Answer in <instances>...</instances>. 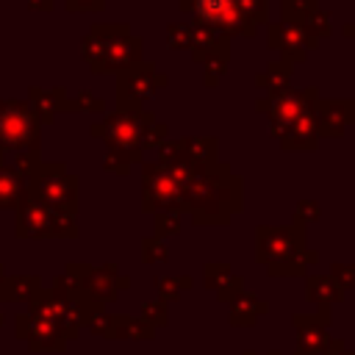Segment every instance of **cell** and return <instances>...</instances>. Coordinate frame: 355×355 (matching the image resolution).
<instances>
[{"label":"cell","instance_id":"obj_1","mask_svg":"<svg viewBox=\"0 0 355 355\" xmlns=\"http://www.w3.org/2000/svg\"><path fill=\"white\" fill-rule=\"evenodd\" d=\"M183 158V155H180ZM241 208V178L227 161L194 164L183 158L180 214H191L194 225H227Z\"/></svg>","mask_w":355,"mask_h":355},{"label":"cell","instance_id":"obj_2","mask_svg":"<svg viewBox=\"0 0 355 355\" xmlns=\"http://www.w3.org/2000/svg\"><path fill=\"white\" fill-rule=\"evenodd\" d=\"M255 258L275 277L308 275V266L319 261V252L305 244V225H258Z\"/></svg>","mask_w":355,"mask_h":355},{"label":"cell","instance_id":"obj_3","mask_svg":"<svg viewBox=\"0 0 355 355\" xmlns=\"http://www.w3.org/2000/svg\"><path fill=\"white\" fill-rule=\"evenodd\" d=\"M141 36H136L125 22L92 25L80 42V53L92 72H125L141 61Z\"/></svg>","mask_w":355,"mask_h":355},{"label":"cell","instance_id":"obj_4","mask_svg":"<svg viewBox=\"0 0 355 355\" xmlns=\"http://www.w3.org/2000/svg\"><path fill=\"white\" fill-rule=\"evenodd\" d=\"M153 119L155 116L150 111H144L141 105H116V111H111L103 119L92 122L89 133L103 139L108 144V150H122L133 161H144L141 136H144V130H147V125Z\"/></svg>","mask_w":355,"mask_h":355},{"label":"cell","instance_id":"obj_5","mask_svg":"<svg viewBox=\"0 0 355 355\" xmlns=\"http://www.w3.org/2000/svg\"><path fill=\"white\" fill-rule=\"evenodd\" d=\"M28 200L44 202L50 208H61L75 214L78 211V178L67 172L64 161H42L28 178Z\"/></svg>","mask_w":355,"mask_h":355},{"label":"cell","instance_id":"obj_6","mask_svg":"<svg viewBox=\"0 0 355 355\" xmlns=\"http://www.w3.org/2000/svg\"><path fill=\"white\" fill-rule=\"evenodd\" d=\"M19 239H72L78 236V222L75 214L61 211V208H50L44 202L36 200H22L17 205V225H14Z\"/></svg>","mask_w":355,"mask_h":355},{"label":"cell","instance_id":"obj_7","mask_svg":"<svg viewBox=\"0 0 355 355\" xmlns=\"http://www.w3.org/2000/svg\"><path fill=\"white\" fill-rule=\"evenodd\" d=\"M42 125L28 100L0 97V150H31L39 147Z\"/></svg>","mask_w":355,"mask_h":355},{"label":"cell","instance_id":"obj_8","mask_svg":"<svg viewBox=\"0 0 355 355\" xmlns=\"http://www.w3.org/2000/svg\"><path fill=\"white\" fill-rule=\"evenodd\" d=\"M180 8L194 11V25L214 28L225 36H233V33L255 36L258 31V25L250 22V17L239 8L236 0H180Z\"/></svg>","mask_w":355,"mask_h":355},{"label":"cell","instance_id":"obj_9","mask_svg":"<svg viewBox=\"0 0 355 355\" xmlns=\"http://www.w3.org/2000/svg\"><path fill=\"white\" fill-rule=\"evenodd\" d=\"M319 97V89L316 86H300V89H283V92H275V94H261L255 97V108L258 111H266L269 114V125H272V133L280 136L286 130V125L300 116L302 111H308L313 105V100Z\"/></svg>","mask_w":355,"mask_h":355},{"label":"cell","instance_id":"obj_10","mask_svg":"<svg viewBox=\"0 0 355 355\" xmlns=\"http://www.w3.org/2000/svg\"><path fill=\"white\" fill-rule=\"evenodd\" d=\"M166 83H169V75L141 58L139 64L116 75V105H141L147 97H153L158 86H166Z\"/></svg>","mask_w":355,"mask_h":355},{"label":"cell","instance_id":"obj_11","mask_svg":"<svg viewBox=\"0 0 355 355\" xmlns=\"http://www.w3.org/2000/svg\"><path fill=\"white\" fill-rule=\"evenodd\" d=\"M128 275H122L116 269V263H103V266H89L83 272V280H80V294L94 302V305H105L111 300H116V294L122 288H128Z\"/></svg>","mask_w":355,"mask_h":355},{"label":"cell","instance_id":"obj_12","mask_svg":"<svg viewBox=\"0 0 355 355\" xmlns=\"http://www.w3.org/2000/svg\"><path fill=\"white\" fill-rule=\"evenodd\" d=\"M291 322L297 327V349L291 355H322L330 341V308H319L316 313H294Z\"/></svg>","mask_w":355,"mask_h":355},{"label":"cell","instance_id":"obj_13","mask_svg":"<svg viewBox=\"0 0 355 355\" xmlns=\"http://www.w3.org/2000/svg\"><path fill=\"white\" fill-rule=\"evenodd\" d=\"M266 36H269V47L283 50V58L297 64L308 55V50L316 47V39L305 33V28L294 25V22H269L266 25Z\"/></svg>","mask_w":355,"mask_h":355},{"label":"cell","instance_id":"obj_14","mask_svg":"<svg viewBox=\"0 0 355 355\" xmlns=\"http://www.w3.org/2000/svg\"><path fill=\"white\" fill-rule=\"evenodd\" d=\"M17 336L25 338L31 349H44V352L64 349V344H67L61 330L50 319L36 316V313H19L17 316Z\"/></svg>","mask_w":355,"mask_h":355},{"label":"cell","instance_id":"obj_15","mask_svg":"<svg viewBox=\"0 0 355 355\" xmlns=\"http://www.w3.org/2000/svg\"><path fill=\"white\" fill-rule=\"evenodd\" d=\"M313 122L319 136H344V128L352 122L347 97H316L313 100Z\"/></svg>","mask_w":355,"mask_h":355},{"label":"cell","instance_id":"obj_16","mask_svg":"<svg viewBox=\"0 0 355 355\" xmlns=\"http://www.w3.org/2000/svg\"><path fill=\"white\" fill-rule=\"evenodd\" d=\"M277 139H280L283 150H316L319 133H316V122H313V105L308 111H302L300 116H294Z\"/></svg>","mask_w":355,"mask_h":355},{"label":"cell","instance_id":"obj_17","mask_svg":"<svg viewBox=\"0 0 355 355\" xmlns=\"http://www.w3.org/2000/svg\"><path fill=\"white\" fill-rule=\"evenodd\" d=\"M64 100H67V89L64 86H53V89L31 86L28 89V105L33 108L39 125H50L55 119V114L64 111Z\"/></svg>","mask_w":355,"mask_h":355},{"label":"cell","instance_id":"obj_18","mask_svg":"<svg viewBox=\"0 0 355 355\" xmlns=\"http://www.w3.org/2000/svg\"><path fill=\"white\" fill-rule=\"evenodd\" d=\"M227 305H230V316L227 319H230L233 327H252L258 322V316H263L269 311V302L261 300L252 291H239Z\"/></svg>","mask_w":355,"mask_h":355},{"label":"cell","instance_id":"obj_19","mask_svg":"<svg viewBox=\"0 0 355 355\" xmlns=\"http://www.w3.org/2000/svg\"><path fill=\"white\" fill-rule=\"evenodd\" d=\"M178 150L183 158H189L194 164L219 161V141L214 136H183V139H178Z\"/></svg>","mask_w":355,"mask_h":355},{"label":"cell","instance_id":"obj_20","mask_svg":"<svg viewBox=\"0 0 355 355\" xmlns=\"http://www.w3.org/2000/svg\"><path fill=\"white\" fill-rule=\"evenodd\" d=\"M291 75H294V64L286 58H277V61H269L266 69H261L255 75V86L263 89V94H275V92L288 89Z\"/></svg>","mask_w":355,"mask_h":355},{"label":"cell","instance_id":"obj_21","mask_svg":"<svg viewBox=\"0 0 355 355\" xmlns=\"http://www.w3.org/2000/svg\"><path fill=\"white\" fill-rule=\"evenodd\" d=\"M28 197V180L14 166H0V208H17Z\"/></svg>","mask_w":355,"mask_h":355},{"label":"cell","instance_id":"obj_22","mask_svg":"<svg viewBox=\"0 0 355 355\" xmlns=\"http://www.w3.org/2000/svg\"><path fill=\"white\" fill-rule=\"evenodd\" d=\"M305 297L316 302L319 308H330L333 302H341L344 294L333 286L327 275H305Z\"/></svg>","mask_w":355,"mask_h":355},{"label":"cell","instance_id":"obj_23","mask_svg":"<svg viewBox=\"0 0 355 355\" xmlns=\"http://www.w3.org/2000/svg\"><path fill=\"white\" fill-rule=\"evenodd\" d=\"M227 61H230V36H225V39L200 61V67H202V83H205V86H214V83L225 75Z\"/></svg>","mask_w":355,"mask_h":355},{"label":"cell","instance_id":"obj_24","mask_svg":"<svg viewBox=\"0 0 355 355\" xmlns=\"http://www.w3.org/2000/svg\"><path fill=\"white\" fill-rule=\"evenodd\" d=\"M42 291V283L36 275H14L0 280V297L3 300H33Z\"/></svg>","mask_w":355,"mask_h":355},{"label":"cell","instance_id":"obj_25","mask_svg":"<svg viewBox=\"0 0 355 355\" xmlns=\"http://www.w3.org/2000/svg\"><path fill=\"white\" fill-rule=\"evenodd\" d=\"M155 330L150 324H144L141 319H133V316H114V338H133V341H147L153 338Z\"/></svg>","mask_w":355,"mask_h":355},{"label":"cell","instance_id":"obj_26","mask_svg":"<svg viewBox=\"0 0 355 355\" xmlns=\"http://www.w3.org/2000/svg\"><path fill=\"white\" fill-rule=\"evenodd\" d=\"M191 286H194L191 275H180V277H175V275H161V277H155V291H158V300H164V302L180 300V294H183L186 288H191Z\"/></svg>","mask_w":355,"mask_h":355},{"label":"cell","instance_id":"obj_27","mask_svg":"<svg viewBox=\"0 0 355 355\" xmlns=\"http://www.w3.org/2000/svg\"><path fill=\"white\" fill-rule=\"evenodd\" d=\"M300 28H305V33H308V36H313V39L319 42L322 36H327V33H330V14H327L322 6H313V8L302 17Z\"/></svg>","mask_w":355,"mask_h":355},{"label":"cell","instance_id":"obj_28","mask_svg":"<svg viewBox=\"0 0 355 355\" xmlns=\"http://www.w3.org/2000/svg\"><path fill=\"white\" fill-rule=\"evenodd\" d=\"M230 277H233V269H230L227 261H211V263L202 266V283H205V288H211L214 294H216Z\"/></svg>","mask_w":355,"mask_h":355},{"label":"cell","instance_id":"obj_29","mask_svg":"<svg viewBox=\"0 0 355 355\" xmlns=\"http://www.w3.org/2000/svg\"><path fill=\"white\" fill-rule=\"evenodd\" d=\"M64 111H105V103H103V97L92 94L89 89H80L75 97L64 100Z\"/></svg>","mask_w":355,"mask_h":355},{"label":"cell","instance_id":"obj_30","mask_svg":"<svg viewBox=\"0 0 355 355\" xmlns=\"http://www.w3.org/2000/svg\"><path fill=\"white\" fill-rule=\"evenodd\" d=\"M153 227L158 239H166V236H178L180 233V214H172V211H155L153 214Z\"/></svg>","mask_w":355,"mask_h":355},{"label":"cell","instance_id":"obj_31","mask_svg":"<svg viewBox=\"0 0 355 355\" xmlns=\"http://www.w3.org/2000/svg\"><path fill=\"white\" fill-rule=\"evenodd\" d=\"M169 258V247L158 236H144L141 239V261L144 263H164Z\"/></svg>","mask_w":355,"mask_h":355},{"label":"cell","instance_id":"obj_32","mask_svg":"<svg viewBox=\"0 0 355 355\" xmlns=\"http://www.w3.org/2000/svg\"><path fill=\"white\" fill-rule=\"evenodd\" d=\"M144 324H150L153 330L155 327H164L169 322V311H166V302L164 300H150L141 305V316H139Z\"/></svg>","mask_w":355,"mask_h":355},{"label":"cell","instance_id":"obj_33","mask_svg":"<svg viewBox=\"0 0 355 355\" xmlns=\"http://www.w3.org/2000/svg\"><path fill=\"white\" fill-rule=\"evenodd\" d=\"M327 277L333 280V286L341 294H347L349 288H355V263H330V275Z\"/></svg>","mask_w":355,"mask_h":355},{"label":"cell","instance_id":"obj_34","mask_svg":"<svg viewBox=\"0 0 355 355\" xmlns=\"http://www.w3.org/2000/svg\"><path fill=\"white\" fill-rule=\"evenodd\" d=\"M191 33H194V25H189V22H169L166 25V42L172 50L191 47Z\"/></svg>","mask_w":355,"mask_h":355},{"label":"cell","instance_id":"obj_35","mask_svg":"<svg viewBox=\"0 0 355 355\" xmlns=\"http://www.w3.org/2000/svg\"><path fill=\"white\" fill-rule=\"evenodd\" d=\"M39 164H42V150H39V147L17 150V155H14V169H17L22 178H28Z\"/></svg>","mask_w":355,"mask_h":355},{"label":"cell","instance_id":"obj_36","mask_svg":"<svg viewBox=\"0 0 355 355\" xmlns=\"http://www.w3.org/2000/svg\"><path fill=\"white\" fill-rule=\"evenodd\" d=\"M236 3L250 17V22H255V25L269 22V0H236Z\"/></svg>","mask_w":355,"mask_h":355},{"label":"cell","instance_id":"obj_37","mask_svg":"<svg viewBox=\"0 0 355 355\" xmlns=\"http://www.w3.org/2000/svg\"><path fill=\"white\" fill-rule=\"evenodd\" d=\"M130 164H136L128 153H122V150H108L105 153V158H103V166L108 169V172H116V175H125L128 169H130Z\"/></svg>","mask_w":355,"mask_h":355},{"label":"cell","instance_id":"obj_38","mask_svg":"<svg viewBox=\"0 0 355 355\" xmlns=\"http://www.w3.org/2000/svg\"><path fill=\"white\" fill-rule=\"evenodd\" d=\"M322 216V208L316 200H300L294 205V222L297 225H308V222H316Z\"/></svg>","mask_w":355,"mask_h":355},{"label":"cell","instance_id":"obj_39","mask_svg":"<svg viewBox=\"0 0 355 355\" xmlns=\"http://www.w3.org/2000/svg\"><path fill=\"white\" fill-rule=\"evenodd\" d=\"M239 291H244V280H241L239 275H233V277H230V280L216 291V297H219V302H230Z\"/></svg>","mask_w":355,"mask_h":355},{"label":"cell","instance_id":"obj_40","mask_svg":"<svg viewBox=\"0 0 355 355\" xmlns=\"http://www.w3.org/2000/svg\"><path fill=\"white\" fill-rule=\"evenodd\" d=\"M105 6V0H67L69 11H100Z\"/></svg>","mask_w":355,"mask_h":355},{"label":"cell","instance_id":"obj_41","mask_svg":"<svg viewBox=\"0 0 355 355\" xmlns=\"http://www.w3.org/2000/svg\"><path fill=\"white\" fill-rule=\"evenodd\" d=\"M322 355H352V352L344 347V341H341V338H330V341H327V347L322 349Z\"/></svg>","mask_w":355,"mask_h":355},{"label":"cell","instance_id":"obj_42","mask_svg":"<svg viewBox=\"0 0 355 355\" xmlns=\"http://www.w3.org/2000/svg\"><path fill=\"white\" fill-rule=\"evenodd\" d=\"M31 8H39V11H50L53 8V0H28Z\"/></svg>","mask_w":355,"mask_h":355},{"label":"cell","instance_id":"obj_43","mask_svg":"<svg viewBox=\"0 0 355 355\" xmlns=\"http://www.w3.org/2000/svg\"><path fill=\"white\" fill-rule=\"evenodd\" d=\"M344 33H347V36H355V19H352V22H347V25H344Z\"/></svg>","mask_w":355,"mask_h":355},{"label":"cell","instance_id":"obj_44","mask_svg":"<svg viewBox=\"0 0 355 355\" xmlns=\"http://www.w3.org/2000/svg\"><path fill=\"white\" fill-rule=\"evenodd\" d=\"M349 100V116H352V122H355V97H347Z\"/></svg>","mask_w":355,"mask_h":355},{"label":"cell","instance_id":"obj_45","mask_svg":"<svg viewBox=\"0 0 355 355\" xmlns=\"http://www.w3.org/2000/svg\"><path fill=\"white\" fill-rule=\"evenodd\" d=\"M241 355H261V352H252V349H244Z\"/></svg>","mask_w":355,"mask_h":355},{"label":"cell","instance_id":"obj_46","mask_svg":"<svg viewBox=\"0 0 355 355\" xmlns=\"http://www.w3.org/2000/svg\"><path fill=\"white\" fill-rule=\"evenodd\" d=\"M266 355H280V352H277V349H272V352H266Z\"/></svg>","mask_w":355,"mask_h":355},{"label":"cell","instance_id":"obj_47","mask_svg":"<svg viewBox=\"0 0 355 355\" xmlns=\"http://www.w3.org/2000/svg\"><path fill=\"white\" fill-rule=\"evenodd\" d=\"M3 277H6V275H3V263H0V280H3Z\"/></svg>","mask_w":355,"mask_h":355},{"label":"cell","instance_id":"obj_48","mask_svg":"<svg viewBox=\"0 0 355 355\" xmlns=\"http://www.w3.org/2000/svg\"><path fill=\"white\" fill-rule=\"evenodd\" d=\"M3 155H6V153H3V150H0V166H3Z\"/></svg>","mask_w":355,"mask_h":355},{"label":"cell","instance_id":"obj_49","mask_svg":"<svg viewBox=\"0 0 355 355\" xmlns=\"http://www.w3.org/2000/svg\"><path fill=\"white\" fill-rule=\"evenodd\" d=\"M0 324H3V313H0Z\"/></svg>","mask_w":355,"mask_h":355},{"label":"cell","instance_id":"obj_50","mask_svg":"<svg viewBox=\"0 0 355 355\" xmlns=\"http://www.w3.org/2000/svg\"><path fill=\"white\" fill-rule=\"evenodd\" d=\"M352 355H355V352H352Z\"/></svg>","mask_w":355,"mask_h":355}]
</instances>
